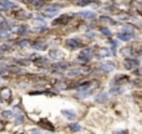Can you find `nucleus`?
<instances>
[{"instance_id": "f257e3e1", "label": "nucleus", "mask_w": 142, "mask_h": 134, "mask_svg": "<svg viewBox=\"0 0 142 134\" xmlns=\"http://www.w3.org/2000/svg\"><path fill=\"white\" fill-rule=\"evenodd\" d=\"M60 11V8L59 6H49V8H46L42 11V15L46 17H51L54 16V15H56V14Z\"/></svg>"}, {"instance_id": "f03ea898", "label": "nucleus", "mask_w": 142, "mask_h": 134, "mask_svg": "<svg viewBox=\"0 0 142 134\" xmlns=\"http://www.w3.org/2000/svg\"><path fill=\"white\" fill-rule=\"evenodd\" d=\"M124 66H125V68H127V70H133V68H136V67H138V61L133 60V58H126L124 61Z\"/></svg>"}, {"instance_id": "7ed1b4c3", "label": "nucleus", "mask_w": 142, "mask_h": 134, "mask_svg": "<svg viewBox=\"0 0 142 134\" xmlns=\"http://www.w3.org/2000/svg\"><path fill=\"white\" fill-rule=\"evenodd\" d=\"M80 45H81V40L80 39H69L66 40V46L67 47H70V48H77V47H80Z\"/></svg>"}, {"instance_id": "20e7f679", "label": "nucleus", "mask_w": 142, "mask_h": 134, "mask_svg": "<svg viewBox=\"0 0 142 134\" xmlns=\"http://www.w3.org/2000/svg\"><path fill=\"white\" fill-rule=\"evenodd\" d=\"M69 20H70V16H69V15H62V16H60L59 19H56L53 24H54V25H59V24L65 25V24H67V22H69Z\"/></svg>"}, {"instance_id": "39448f33", "label": "nucleus", "mask_w": 142, "mask_h": 134, "mask_svg": "<svg viewBox=\"0 0 142 134\" xmlns=\"http://www.w3.org/2000/svg\"><path fill=\"white\" fill-rule=\"evenodd\" d=\"M0 96H1L4 100H9L10 97H11V90H10L9 87L1 88V90H0Z\"/></svg>"}, {"instance_id": "423d86ee", "label": "nucleus", "mask_w": 142, "mask_h": 134, "mask_svg": "<svg viewBox=\"0 0 142 134\" xmlns=\"http://www.w3.org/2000/svg\"><path fill=\"white\" fill-rule=\"evenodd\" d=\"M133 37V34L132 32H126V31H122L119 34V39L122 40V41H129Z\"/></svg>"}, {"instance_id": "0eeeda50", "label": "nucleus", "mask_w": 142, "mask_h": 134, "mask_svg": "<svg viewBox=\"0 0 142 134\" xmlns=\"http://www.w3.org/2000/svg\"><path fill=\"white\" fill-rule=\"evenodd\" d=\"M90 55H91V51H90V48H84L82 51H81V53L79 55V58L80 60H89Z\"/></svg>"}, {"instance_id": "6e6552de", "label": "nucleus", "mask_w": 142, "mask_h": 134, "mask_svg": "<svg viewBox=\"0 0 142 134\" xmlns=\"http://www.w3.org/2000/svg\"><path fill=\"white\" fill-rule=\"evenodd\" d=\"M113 63H111V62H101V65H100V67H101L102 70H105V71H112L113 70Z\"/></svg>"}, {"instance_id": "1a4fd4ad", "label": "nucleus", "mask_w": 142, "mask_h": 134, "mask_svg": "<svg viewBox=\"0 0 142 134\" xmlns=\"http://www.w3.org/2000/svg\"><path fill=\"white\" fill-rule=\"evenodd\" d=\"M61 114H62V116H65L67 119H75V118H76V114H75V113L71 112V111H66V109L61 111Z\"/></svg>"}, {"instance_id": "9d476101", "label": "nucleus", "mask_w": 142, "mask_h": 134, "mask_svg": "<svg viewBox=\"0 0 142 134\" xmlns=\"http://www.w3.org/2000/svg\"><path fill=\"white\" fill-rule=\"evenodd\" d=\"M81 17H86V19H93V17H96V14L95 13H91V11H81L79 13Z\"/></svg>"}, {"instance_id": "9b49d317", "label": "nucleus", "mask_w": 142, "mask_h": 134, "mask_svg": "<svg viewBox=\"0 0 142 134\" xmlns=\"http://www.w3.org/2000/svg\"><path fill=\"white\" fill-rule=\"evenodd\" d=\"M0 6L3 9H10V8H16L18 5L15 4V3H13V1H3L0 4Z\"/></svg>"}, {"instance_id": "f8f14e48", "label": "nucleus", "mask_w": 142, "mask_h": 134, "mask_svg": "<svg viewBox=\"0 0 142 134\" xmlns=\"http://www.w3.org/2000/svg\"><path fill=\"white\" fill-rule=\"evenodd\" d=\"M115 82L116 83H119V85H121V83H126V82H129V77L127 76H116L115 77Z\"/></svg>"}, {"instance_id": "ddd939ff", "label": "nucleus", "mask_w": 142, "mask_h": 134, "mask_svg": "<svg viewBox=\"0 0 142 134\" xmlns=\"http://www.w3.org/2000/svg\"><path fill=\"white\" fill-rule=\"evenodd\" d=\"M40 126H45L44 128H46V129L54 130V126L51 124V123H49L48 119H42V121H40Z\"/></svg>"}, {"instance_id": "4468645a", "label": "nucleus", "mask_w": 142, "mask_h": 134, "mask_svg": "<svg viewBox=\"0 0 142 134\" xmlns=\"http://www.w3.org/2000/svg\"><path fill=\"white\" fill-rule=\"evenodd\" d=\"M50 56L53 57V58H59V57L62 56L61 51H59V50H51L50 51Z\"/></svg>"}, {"instance_id": "2eb2a0df", "label": "nucleus", "mask_w": 142, "mask_h": 134, "mask_svg": "<svg viewBox=\"0 0 142 134\" xmlns=\"http://www.w3.org/2000/svg\"><path fill=\"white\" fill-rule=\"evenodd\" d=\"M70 130L71 132H79V130H81V126L80 124H77V123L70 124Z\"/></svg>"}, {"instance_id": "dca6fc26", "label": "nucleus", "mask_w": 142, "mask_h": 134, "mask_svg": "<svg viewBox=\"0 0 142 134\" xmlns=\"http://www.w3.org/2000/svg\"><path fill=\"white\" fill-rule=\"evenodd\" d=\"M100 20H101V22H106V24H115V21L112 20L111 17H107V16H101Z\"/></svg>"}, {"instance_id": "f3484780", "label": "nucleus", "mask_w": 142, "mask_h": 134, "mask_svg": "<svg viewBox=\"0 0 142 134\" xmlns=\"http://www.w3.org/2000/svg\"><path fill=\"white\" fill-rule=\"evenodd\" d=\"M6 32H8V26L5 25V24L1 25V22H0V35H5Z\"/></svg>"}, {"instance_id": "a211bd4d", "label": "nucleus", "mask_w": 142, "mask_h": 134, "mask_svg": "<svg viewBox=\"0 0 142 134\" xmlns=\"http://www.w3.org/2000/svg\"><path fill=\"white\" fill-rule=\"evenodd\" d=\"M108 53H110V51H108L107 48H101V50L98 51V55H100V56H101V57H105V56H107Z\"/></svg>"}, {"instance_id": "6ab92c4d", "label": "nucleus", "mask_w": 142, "mask_h": 134, "mask_svg": "<svg viewBox=\"0 0 142 134\" xmlns=\"http://www.w3.org/2000/svg\"><path fill=\"white\" fill-rule=\"evenodd\" d=\"M53 67H55V68H65V67H67V63L66 62H60V63H55Z\"/></svg>"}, {"instance_id": "aec40b11", "label": "nucleus", "mask_w": 142, "mask_h": 134, "mask_svg": "<svg viewBox=\"0 0 142 134\" xmlns=\"http://www.w3.org/2000/svg\"><path fill=\"white\" fill-rule=\"evenodd\" d=\"M1 116L5 118H10V117H13V112L11 111H4V112L1 113Z\"/></svg>"}, {"instance_id": "412c9836", "label": "nucleus", "mask_w": 142, "mask_h": 134, "mask_svg": "<svg viewBox=\"0 0 142 134\" xmlns=\"http://www.w3.org/2000/svg\"><path fill=\"white\" fill-rule=\"evenodd\" d=\"M122 53H124V55H126V56H129V55H131V53H132V48L131 47H127V48H124V50H122Z\"/></svg>"}, {"instance_id": "4be33fe9", "label": "nucleus", "mask_w": 142, "mask_h": 134, "mask_svg": "<svg viewBox=\"0 0 142 134\" xmlns=\"http://www.w3.org/2000/svg\"><path fill=\"white\" fill-rule=\"evenodd\" d=\"M29 45H30V41H27V40H22L21 42H19L20 47H25V46H29Z\"/></svg>"}, {"instance_id": "5701e85b", "label": "nucleus", "mask_w": 142, "mask_h": 134, "mask_svg": "<svg viewBox=\"0 0 142 134\" xmlns=\"http://www.w3.org/2000/svg\"><path fill=\"white\" fill-rule=\"evenodd\" d=\"M105 101H106V93H102V95L98 96L97 102H105Z\"/></svg>"}, {"instance_id": "b1692460", "label": "nucleus", "mask_w": 142, "mask_h": 134, "mask_svg": "<svg viewBox=\"0 0 142 134\" xmlns=\"http://www.w3.org/2000/svg\"><path fill=\"white\" fill-rule=\"evenodd\" d=\"M100 31H101L102 34H105V35H111V31L108 30V29H106V27H101Z\"/></svg>"}, {"instance_id": "393cba45", "label": "nucleus", "mask_w": 142, "mask_h": 134, "mask_svg": "<svg viewBox=\"0 0 142 134\" xmlns=\"http://www.w3.org/2000/svg\"><path fill=\"white\" fill-rule=\"evenodd\" d=\"M9 70L11 71V72H20V71H21V68H20V67H15V66H11Z\"/></svg>"}, {"instance_id": "a878e982", "label": "nucleus", "mask_w": 142, "mask_h": 134, "mask_svg": "<svg viewBox=\"0 0 142 134\" xmlns=\"http://www.w3.org/2000/svg\"><path fill=\"white\" fill-rule=\"evenodd\" d=\"M90 3H91L90 0H86V1H79V3H77V5H81V6H85V5L90 4Z\"/></svg>"}, {"instance_id": "bb28decb", "label": "nucleus", "mask_w": 142, "mask_h": 134, "mask_svg": "<svg viewBox=\"0 0 142 134\" xmlns=\"http://www.w3.org/2000/svg\"><path fill=\"white\" fill-rule=\"evenodd\" d=\"M124 31H126V32H132L133 34V29L132 27L130 29V26H124Z\"/></svg>"}, {"instance_id": "cd10ccee", "label": "nucleus", "mask_w": 142, "mask_h": 134, "mask_svg": "<svg viewBox=\"0 0 142 134\" xmlns=\"http://www.w3.org/2000/svg\"><path fill=\"white\" fill-rule=\"evenodd\" d=\"M35 48H37V50H44L45 45L44 43H42V45H40V43H39V45H35Z\"/></svg>"}, {"instance_id": "c85d7f7f", "label": "nucleus", "mask_w": 142, "mask_h": 134, "mask_svg": "<svg viewBox=\"0 0 142 134\" xmlns=\"http://www.w3.org/2000/svg\"><path fill=\"white\" fill-rule=\"evenodd\" d=\"M3 129H4V123L0 121V130H3Z\"/></svg>"}, {"instance_id": "c756f323", "label": "nucleus", "mask_w": 142, "mask_h": 134, "mask_svg": "<svg viewBox=\"0 0 142 134\" xmlns=\"http://www.w3.org/2000/svg\"><path fill=\"white\" fill-rule=\"evenodd\" d=\"M0 22H4V17L1 16V15H0Z\"/></svg>"}, {"instance_id": "7c9ffc66", "label": "nucleus", "mask_w": 142, "mask_h": 134, "mask_svg": "<svg viewBox=\"0 0 142 134\" xmlns=\"http://www.w3.org/2000/svg\"><path fill=\"white\" fill-rule=\"evenodd\" d=\"M140 52H141V53H142V46H141V47H140Z\"/></svg>"}]
</instances>
